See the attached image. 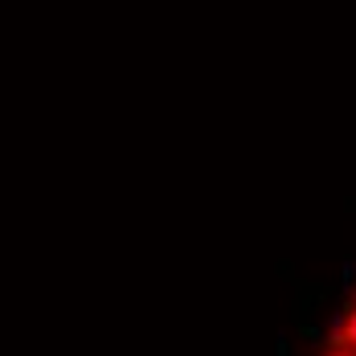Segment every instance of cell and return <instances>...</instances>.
<instances>
[{
  "mask_svg": "<svg viewBox=\"0 0 356 356\" xmlns=\"http://www.w3.org/2000/svg\"><path fill=\"white\" fill-rule=\"evenodd\" d=\"M336 356H348V353H336Z\"/></svg>",
  "mask_w": 356,
  "mask_h": 356,
  "instance_id": "cell-2",
  "label": "cell"
},
{
  "mask_svg": "<svg viewBox=\"0 0 356 356\" xmlns=\"http://www.w3.org/2000/svg\"><path fill=\"white\" fill-rule=\"evenodd\" d=\"M344 344H353L356 348V307L353 312H344Z\"/></svg>",
  "mask_w": 356,
  "mask_h": 356,
  "instance_id": "cell-1",
  "label": "cell"
}]
</instances>
